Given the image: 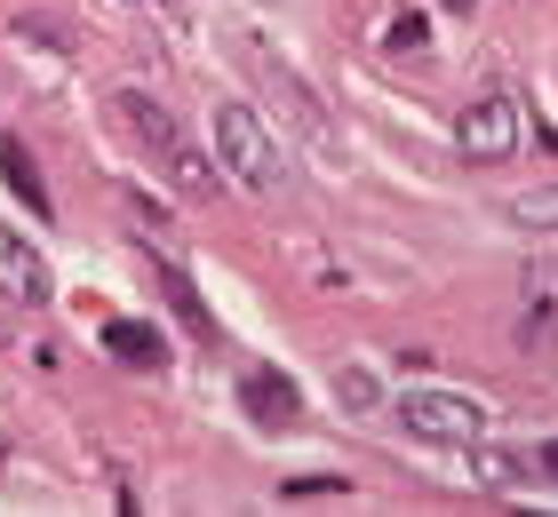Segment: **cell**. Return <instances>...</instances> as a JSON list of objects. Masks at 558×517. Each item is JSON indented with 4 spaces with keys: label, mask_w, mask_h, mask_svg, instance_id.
<instances>
[{
    "label": "cell",
    "mask_w": 558,
    "mask_h": 517,
    "mask_svg": "<svg viewBox=\"0 0 558 517\" xmlns=\"http://www.w3.org/2000/svg\"><path fill=\"white\" fill-rule=\"evenodd\" d=\"M240 57H247V72H256V88H264V103L279 112V127H295V136L312 144V151H327V112H319V96L303 88V81H295V72L279 64V57H271L264 40H240Z\"/></svg>",
    "instance_id": "cell-3"
},
{
    "label": "cell",
    "mask_w": 558,
    "mask_h": 517,
    "mask_svg": "<svg viewBox=\"0 0 558 517\" xmlns=\"http://www.w3.org/2000/svg\"><path fill=\"white\" fill-rule=\"evenodd\" d=\"M439 9H454V16H471V0H439Z\"/></svg>",
    "instance_id": "cell-16"
},
{
    "label": "cell",
    "mask_w": 558,
    "mask_h": 517,
    "mask_svg": "<svg viewBox=\"0 0 558 517\" xmlns=\"http://www.w3.org/2000/svg\"><path fill=\"white\" fill-rule=\"evenodd\" d=\"M0 175L24 192V207H33V216H57V199L40 192V168H33V151H24V144H0Z\"/></svg>",
    "instance_id": "cell-11"
},
{
    "label": "cell",
    "mask_w": 558,
    "mask_h": 517,
    "mask_svg": "<svg viewBox=\"0 0 558 517\" xmlns=\"http://www.w3.org/2000/svg\"><path fill=\"white\" fill-rule=\"evenodd\" d=\"M519 136H526V112H519V96H511V88H487L478 103H463V120H454V151H463L471 168L511 160Z\"/></svg>",
    "instance_id": "cell-4"
},
{
    "label": "cell",
    "mask_w": 558,
    "mask_h": 517,
    "mask_svg": "<svg viewBox=\"0 0 558 517\" xmlns=\"http://www.w3.org/2000/svg\"><path fill=\"white\" fill-rule=\"evenodd\" d=\"M160 295H168V310H175V319H184V334H192V343H216L208 303H199V287H192V279L175 271V263H160Z\"/></svg>",
    "instance_id": "cell-10"
},
{
    "label": "cell",
    "mask_w": 558,
    "mask_h": 517,
    "mask_svg": "<svg viewBox=\"0 0 558 517\" xmlns=\"http://www.w3.org/2000/svg\"><path fill=\"white\" fill-rule=\"evenodd\" d=\"M391 48H423V16H399L391 24Z\"/></svg>",
    "instance_id": "cell-14"
},
{
    "label": "cell",
    "mask_w": 558,
    "mask_h": 517,
    "mask_svg": "<svg viewBox=\"0 0 558 517\" xmlns=\"http://www.w3.org/2000/svg\"><path fill=\"white\" fill-rule=\"evenodd\" d=\"M535 470H543V478H550V485H558V438H550V446H543V454H535Z\"/></svg>",
    "instance_id": "cell-15"
},
{
    "label": "cell",
    "mask_w": 558,
    "mask_h": 517,
    "mask_svg": "<svg viewBox=\"0 0 558 517\" xmlns=\"http://www.w3.org/2000/svg\"><path fill=\"white\" fill-rule=\"evenodd\" d=\"M208 144H216V160L223 175H232L240 192H288V168H279V136H271V120L256 112V103H240V96H223L216 112H208Z\"/></svg>",
    "instance_id": "cell-2"
},
{
    "label": "cell",
    "mask_w": 558,
    "mask_h": 517,
    "mask_svg": "<svg viewBox=\"0 0 558 517\" xmlns=\"http://www.w3.org/2000/svg\"><path fill=\"white\" fill-rule=\"evenodd\" d=\"M0 295L24 303V310L48 303V263H40V247L24 239V231H9V223H0Z\"/></svg>",
    "instance_id": "cell-6"
},
{
    "label": "cell",
    "mask_w": 558,
    "mask_h": 517,
    "mask_svg": "<svg viewBox=\"0 0 558 517\" xmlns=\"http://www.w3.org/2000/svg\"><path fill=\"white\" fill-rule=\"evenodd\" d=\"M240 406L256 414V422H295V414H303V391H295L279 367H247V374H240Z\"/></svg>",
    "instance_id": "cell-8"
},
{
    "label": "cell",
    "mask_w": 558,
    "mask_h": 517,
    "mask_svg": "<svg viewBox=\"0 0 558 517\" xmlns=\"http://www.w3.org/2000/svg\"><path fill=\"white\" fill-rule=\"evenodd\" d=\"M511 223H558V192H543V199H511Z\"/></svg>",
    "instance_id": "cell-13"
},
{
    "label": "cell",
    "mask_w": 558,
    "mask_h": 517,
    "mask_svg": "<svg viewBox=\"0 0 558 517\" xmlns=\"http://www.w3.org/2000/svg\"><path fill=\"white\" fill-rule=\"evenodd\" d=\"M105 350L120 358V367H144V374L168 367V334L151 319H105Z\"/></svg>",
    "instance_id": "cell-9"
},
{
    "label": "cell",
    "mask_w": 558,
    "mask_h": 517,
    "mask_svg": "<svg viewBox=\"0 0 558 517\" xmlns=\"http://www.w3.org/2000/svg\"><path fill=\"white\" fill-rule=\"evenodd\" d=\"M336 391H343V406H351V414H367V406H375V374H367V367H343Z\"/></svg>",
    "instance_id": "cell-12"
},
{
    "label": "cell",
    "mask_w": 558,
    "mask_h": 517,
    "mask_svg": "<svg viewBox=\"0 0 558 517\" xmlns=\"http://www.w3.org/2000/svg\"><path fill=\"white\" fill-rule=\"evenodd\" d=\"M519 343H558V263H535L519 287Z\"/></svg>",
    "instance_id": "cell-7"
},
{
    "label": "cell",
    "mask_w": 558,
    "mask_h": 517,
    "mask_svg": "<svg viewBox=\"0 0 558 517\" xmlns=\"http://www.w3.org/2000/svg\"><path fill=\"white\" fill-rule=\"evenodd\" d=\"M112 112L129 120V136L151 151V168L168 175V192H175V199H216V192H223V160H216V144H199L192 127H175L168 103H151L144 88H120V96H112Z\"/></svg>",
    "instance_id": "cell-1"
},
{
    "label": "cell",
    "mask_w": 558,
    "mask_h": 517,
    "mask_svg": "<svg viewBox=\"0 0 558 517\" xmlns=\"http://www.w3.org/2000/svg\"><path fill=\"white\" fill-rule=\"evenodd\" d=\"M399 422L415 438H430V446H478L487 438V406L463 398V391H408L399 398Z\"/></svg>",
    "instance_id": "cell-5"
}]
</instances>
